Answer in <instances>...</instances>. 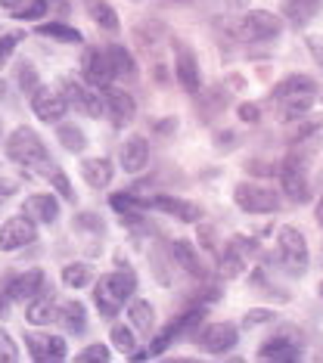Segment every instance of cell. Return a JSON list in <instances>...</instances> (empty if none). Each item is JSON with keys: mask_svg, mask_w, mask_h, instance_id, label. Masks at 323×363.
I'll use <instances>...</instances> for the list:
<instances>
[{"mask_svg": "<svg viewBox=\"0 0 323 363\" xmlns=\"http://www.w3.org/2000/svg\"><path fill=\"white\" fill-rule=\"evenodd\" d=\"M25 348L35 360H65V342L60 335H44V333H28L25 335Z\"/></svg>", "mask_w": 323, "mask_h": 363, "instance_id": "9a60e30c", "label": "cell"}, {"mask_svg": "<svg viewBox=\"0 0 323 363\" xmlns=\"http://www.w3.org/2000/svg\"><path fill=\"white\" fill-rule=\"evenodd\" d=\"M38 227L31 218H10L4 227H0V252H19L28 242H35Z\"/></svg>", "mask_w": 323, "mask_h": 363, "instance_id": "8fae6325", "label": "cell"}, {"mask_svg": "<svg viewBox=\"0 0 323 363\" xmlns=\"http://www.w3.org/2000/svg\"><path fill=\"white\" fill-rule=\"evenodd\" d=\"M84 78H87L94 87H109L112 78H115V69H112V62H109V53L90 50V53L84 56Z\"/></svg>", "mask_w": 323, "mask_h": 363, "instance_id": "44dd1931", "label": "cell"}, {"mask_svg": "<svg viewBox=\"0 0 323 363\" xmlns=\"http://www.w3.org/2000/svg\"><path fill=\"white\" fill-rule=\"evenodd\" d=\"M109 338H112V348H115V351H121V354H128V357L137 351V338H134V333H131L128 326L112 323V329H109Z\"/></svg>", "mask_w": 323, "mask_h": 363, "instance_id": "d6a6232c", "label": "cell"}, {"mask_svg": "<svg viewBox=\"0 0 323 363\" xmlns=\"http://www.w3.org/2000/svg\"><path fill=\"white\" fill-rule=\"evenodd\" d=\"M10 193H13L10 186H6V184H0V205H4L6 199H10Z\"/></svg>", "mask_w": 323, "mask_h": 363, "instance_id": "c3c4849f", "label": "cell"}, {"mask_svg": "<svg viewBox=\"0 0 323 363\" xmlns=\"http://www.w3.org/2000/svg\"><path fill=\"white\" fill-rule=\"evenodd\" d=\"M246 171H248V174H261V177L273 174L270 164H268V162H258V159H248V162H246Z\"/></svg>", "mask_w": 323, "mask_h": 363, "instance_id": "f6af8a7d", "label": "cell"}, {"mask_svg": "<svg viewBox=\"0 0 323 363\" xmlns=\"http://www.w3.org/2000/svg\"><path fill=\"white\" fill-rule=\"evenodd\" d=\"M128 320H131V329H137V335H149V333H153V323H155V311H153V304L143 301V298L131 301Z\"/></svg>", "mask_w": 323, "mask_h": 363, "instance_id": "83f0119b", "label": "cell"}, {"mask_svg": "<svg viewBox=\"0 0 323 363\" xmlns=\"http://www.w3.org/2000/svg\"><path fill=\"white\" fill-rule=\"evenodd\" d=\"M22 214L31 220H40V224H53V220L60 218V202L50 193H35L22 202Z\"/></svg>", "mask_w": 323, "mask_h": 363, "instance_id": "ac0fdd59", "label": "cell"}, {"mask_svg": "<svg viewBox=\"0 0 323 363\" xmlns=\"http://www.w3.org/2000/svg\"><path fill=\"white\" fill-rule=\"evenodd\" d=\"M60 320L65 323V329L69 333H84L87 329V311L81 301H65L60 308Z\"/></svg>", "mask_w": 323, "mask_h": 363, "instance_id": "f546056e", "label": "cell"}, {"mask_svg": "<svg viewBox=\"0 0 323 363\" xmlns=\"http://www.w3.org/2000/svg\"><path fill=\"white\" fill-rule=\"evenodd\" d=\"M305 47H308V53L314 56V62L323 69V38H317V35H308L305 38Z\"/></svg>", "mask_w": 323, "mask_h": 363, "instance_id": "7bdbcfd3", "label": "cell"}, {"mask_svg": "<svg viewBox=\"0 0 323 363\" xmlns=\"http://www.w3.org/2000/svg\"><path fill=\"white\" fill-rule=\"evenodd\" d=\"M109 357H112V351L106 348V345H87V348L81 351V354H78V357H75V360H78V363H90V360H97V363H106Z\"/></svg>", "mask_w": 323, "mask_h": 363, "instance_id": "f35d334b", "label": "cell"}, {"mask_svg": "<svg viewBox=\"0 0 323 363\" xmlns=\"http://www.w3.org/2000/svg\"><path fill=\"white\" fill-rule=\"evenodd\" d=\"M6 155L16 164H25V168H38V164H50V152L31 128H16L10 140H6Z\"/></svg>", "mask_w": 323, "mask_h": 363, "instance_id": "277c9868", "label": "cell"}, {"mask_svg": "<svg viewBox=\"0 0 323 363\" xmlns=\"http://www.w3.org/2000/svg\"><path fill=\"white\" fill-rule=\"evenodd\" d=\"M320 4L323 0H283V16L292 28H305L320 13Z\"/></svg>", "mask_w": 323, "mask_h": 363, "instance_id": "cb8c5ba5", "label": "cell"}, {"mask_svg": "<svg viewBox=\"0 0 323 363\" xmlns=\"http://www.w3.org/2000/svg\"><path fill=\"white\" fill-rule=\"evenodd\" d=\"M171 252H174V261H177L180 267L187 270V274H193V277H202V274H205L202 258H199V255H196L193 242H187V239H174Z\"/></svg>", "mask_w": 323, "mask_h": 363, "instance_id": "4316f807", "label": "cell"}, {"mask_svg": "<svg viewBox=\"0 0 323 363\" xmlns=\"http://www.w3.org/2000/svg\"><path fill=\"white\" fill-rule=\"evenodd\" d=\"M314 218H317V224L323 227V196H320V202H317V208H314Z\"/></svg>", "mask_w": 323, "mask_h": 363, "instance_id": "7dc6e473", "label": "cell"}, {"mask_svg": "<svg viewBox=\"0 0 323 363\" xmlns=\"http://www.w3.org/2000/svg\"><path fill=\"white\" fill-rule=\"evenodd\" d=\"M277 255L283 270H289L292 277H302L308 270V242H305L302 230L295 227H283L277 233Z\"/></svg>", "mask_w": 323, "mask_h": 363, "instance_id": "5b68a950", "label": "cell"}, {"mask_svg": "<svg viewBox=\"0 0 323 363\" xmlns=\"http://www.w3.org/2000/svg\"><path fill=\"white\" fill-rule=\"evenodd\" d=\"M314 96H317V81L308 78V75H286L270 90L273 109H277V115L286 121L305 118L314 106Z\"/></svg>", "mask_w": 323, "mask_h": 363, "instance_id": "6da1fadb", "label": "cell"}, {"mask_svg": "<svg viewBox=\"0 0 323 363\" xmlns=\"http://www.w3.org/2000/svg\"><path fill=\"white\" fill-rule=\"evenodd\" d=\"M38 35L56 38V40H69V44H81V31H75L72 26H62V22H47V26H38Z\"/></svg>", "mask_w": 323, "mask_h": 363, "instance_id": "836d02e7", "label": "cell"}, {"mask_svg": "<svg viewBox=\"0 0 323 363\" xmlns=\"http://www.w3.org/2000/svg\"><path fill=\"white\" fill-rule=\"evenodd\" d=\"M236 115L246 121V125H258V121H261V106H255V103H239V106H236Z\"/></svg>", "mask_w": 323, "mask_h": 363, "instance_id": "b9f144b4", "label": "cell"}, {"mask_svg": "<svg viewBox=\"0 0 323 363\" xmlns=\"http://www.w3.org/2000/svg\"><path fill=\"white\" fill-rule=\"evenodd\" d=\"M106 106H109V115H112V125L115 128H128L131 118L137 115V103L128 90H119V87H106Z\"/></svg>", "mask_w": 323, "mask_h": 363, "instance_id": "e0dca14e", "label": "cell"}, {"mask_svg": "<svg viewBox=\"0 0 323 363\" xmlns=\"http://www.w3.org/2000/svg\"><path fill=\"white\" fill-rule=\"evenodd\" d=\"M320 295H323V283H320Z\"/></svg>", "mask_w": 323, "mask_h": 363, "instance_id": "816d5d0a", "label": "cell"}, {"mask_svg": "<svg viewBox=\"0 0 323 363\" xmlns=\"http://www.w3.org/2000/svg\"><path fill=\"white\" fill-rule=\"evenodd\" d=\"M255 252H258V245H255L252 239H246V236L230 239L227 252H224V258H221L218 274H221L224 279H234V277H239V274H246V261L252 258Z\"/></svg>", "mask_w": 323, "mask_h": 363, "instance_id": "30bf717a", "label": "cell"}, {"mask_svg": "<svg viewBox=\"0 0 323 363\" xmlns=\"http://www.w3.org/2000/svg\"><path fill=\"white\" fill-rule=\"evenodd\" d=\"M234 202L248 214H273L280 208V196L270 186L252 184V180H243L234 186Z\"/></svg>", "mask_w": 323, "mask_h": 363, "instance_id": "52a82bcc", "label": "cell"}, {"mask_svg": "<svg viewBox=\"0 0 323 363\" xmlns=\"http://www.w3.org/2000/svg\"><path fill=\"white\" fill-rule=\"evenodd\" d=\"M47 6H50V0H28L25 6H16L13 16H16V19H25V22L44 19V16H47Z\"/></svg>", "mask_w": 323, "mask_h": 363, "instance_id": "d590c367", "label": "cell"}, {"mask_svg": "<svg viewBox=\"0 0 323 363\" xmlns=\"http://www.w3.org/2000/svg\"><path fill=\"white\" fill-rule=\"evenodd\" d=\"M75 227L78 230H94V233L103 230V224L97 220V214H78V218H75Z\"/></svg>", "mask_w": 323, "mask_h": 363, "instance_id": "ee69618b", "label": "cell"}, {"mask_svg": "<svg viewBox=\"0 0 323 363\" xmlns=\"http://www.w3.org/2000/svg\"><path fill=\"white\" fill-rule=\"evenodd\" d=\"M109 62H112V69H115V75H121V78H131L134 75V69H137V62H134V56H131L128 50H124L121 44H112L109 50Z\"/></svg>", "mask_w": 323, "mask_h": 363, "instance_id": "1f68e13d", "label": "cell"}, {"mask_svg": "<svg viewBox=\"0 0 323 363\" xmlns=\"http://www.w3.org/2000/svg\"><path fill=\"white\" fill-rule=\"evenodd\" d=\"M134 292H137V274L124 267V270H115V274H106V277L97 279L94 304H97V311L103 313L106 320H112Z\"/></svg>", "mask_w": 323, "mask_h": 363, "instance_id": "7a4b0ae2", "label": "cell"}, {"mask_svg": "<svg viewBox=\"0 0 323 363\" xmlns=\"http://www.w3.org/2000/svg\"><path fill=\"white\" fill-rule=\"evenodd\" d=\"M149 205H153V208H159L162 214H168V218L187 220V224H199V218H202V208H199L196 202L177 199V196H153Z\"/></svg>", "mask_w": 323, "mask_h": 363, "instance_id": "2e32d148", "label": "cell"}, {"mask_svg": "<svg viewBox=\"0 0 323 363\" xmlns=\"http://www.w3.org/2000/svg\"><path fill=\"white\" fill-rule=\"evenodd\" d=\"M6 301H10V295H6V289L0 286V317H4V313H6Z\"/></svg>", "mask_w": 323, "mask_h": 363, "instance_id": "bcb514c9", "label": "cell"}, {"mask_svg": "<svg viewBox=\"0 0 323 363\" xmlns=\"http://www.w3.org/2000/svg\"><path fill=\"white\" fill-rule=\"evenodd\" d=\"M81 177H84V184L87 186H94V189H103V186H109L112 184V162L109 159H84L81 162Z\"/></svg>", "mask_w": 323, "mask_h": 363, "instance_id": "d4e9b609", "label": "cell"}, {"mask_svg": "<svg viewBox=\"0 0 323 363\" xmlns=\"http://www.w3.org/2000/svg\"><path fill=\"white\" fill-rule=\"evenodd\" d=\"M0 6H6V10H16V6H22V0H0Z\"/></svg>", "mask_w": 323, "mask_h": 363, "instance_id": "681fc988", "label": "cell"}, {"mask_svg": "<svg viewBox=\"0 0 323 363\" xmlns=\"http://www.w3.org/2000/svg\"><path fill=\"white\" fill-rule=\"evenodd\" d=\"M90 279H94V270H90L84 261H75V264H65L62 267V283L72 289H84Z\"/></svg>", "mask_w": 323, "mask_h": 363, "instance_id": "4dcf8cb0", "label": "cell"}, {"mask_svg": "<svg viewBox=\"0 0 323 363\" xmlns=\"http://www.w3.org/2000/svg\"><path fill=\"white\" fill-rule=\"evenodd\" d=\"M258 357L273 363H295L302 360V348H298V342H289L286 335H273L258 348Z\"/></svg>", "mask_w": 323, "mask_h": 363, "instance_id": "ffe728a7", "label": "cell"}, {"mask_svg": "<svg viewBox=\"0 0 323 363\" xmlns=\"http://www.w3.org/2000/svg\"><path fill=\"white\" fill-rule=\"evenodd\" d=\"M4 96H6V84H4V81H0V100H4Z\"/></svg>", "mask_w": 323, "mask_h": 363, "instance_id": "f907efd6", "label": "cell"}, {"mask_svg": "<svg viewBox=\"0 0 323 363\" xmlns=\"http://www.w3.org/2000/svg\"><path fill=\"white\" fill-rule=\"evenodd\" d=\"M280 184H283V193L289 202L305 205L311 199L308 193V171H305V155L302 152H289L283 162H280Z\"/></svg>", "mask_w": 323, "mask_h": 363, "instance_id": "8992f818", "label": "cell"}, {"mask_svg": "<svg viewBox=\"0 0 323 363\" xmlns=\"http://www.w3.org/2000/svg\"><path fill=\"white\" fill-rule=\"evenodd\" d=\"M56 137H60V143L65 146L69 152H81L84 150V134H81V128H75V125H60L56 128Z\"/></svg>", "mask_w": 323, "mask_h": 363, "instance_id": "e575fe53", "label": "cell"}, {"mask_svg": "<svg viewBox=\"0 0 323 363\" xmlns=\"http://www.w3.org/2000/svg\"><path fill=\"white\" fill-rule=\"evenodd\" d=\"M31 109H35V115L40 121H60L65 109H69V103H65V96H62V90L60 87H40L31 94Z\"/></svg>", "mask_w": 323, "mask_h": 363, "instance_id": "7c38bea8", "label": "cell"}, {"mask_svg": "<svg viewBox=\"0 0 323 363\" xmlns=\"http://www.w3.org/2000/svg\"><path fill=\"white\" fill-rule=\"evenodd\" d=\"M87 13H90V19L97 22L99 28H106V31H119L121 28V22H119V13L112 10L106 0H87Z\"/></svg>", "mask_w": 323, "mask_h": 363, "instance_id": "f1b7e54d", "label": "cell"}, {"mask_svg": "<svg viewBox=\"0 0 323 363\" xmlns=\"http://www.w3.org/2000/svg\"><path fill=\"white\" fill-rule=\"evenodd\" d=\"M174 72H177L180 87H184L190 96H196L199 90H202V75H199L196 53L190 50L187 44H180V40H174Z\"/></svg>", "mask_w": 323, "mask_h": 363, "instance_id": "ba28073f", "label": "cell"}, {"mask_svg": "<svg viewBox=\"0 0 323 363\" xmlns=\"http://www.w3.org/2000/svg\"><path fill=\"white\" fill-rule=\"evenodd\" d=\"M40 286H44V270H25V274L13 277L4 289L10 295V301H31L40 292Z\"/></svg>", "mask_w": 323, "mask_h": 363, "instance_id": "d6986e66", "label": "cell"}, {"mask_svg": "<svg viewBox=\"0 0 323 363\" xmlns=\"http://www.w3.org/2000/svg\"><path fill=\"white\" fill-rule=\"evenodd\" d=\"M60 90H62L65 103L75 106L81 115H87V118H103L106 106H103V100H99V94H94L90 87H81L78 81H62Z\"/></svg>", "mask_w": 323, "mask_h": 363, "instance_id": "4fadbf2b", "label": "cell"}, {"mask_svg": "<svg viewBox=\"0 0 323 363\" xmlns=\"http://www.w3.org/2000/svg\"><path fill=\"white\" fill-rule=\"evenodd\" d=\"M50 180H53V186L62 193L65 202H75V189H72V180L62 174V171H50Z\"/></svg>", "mask_w": 323, "mask_h": 363, "instance_id": "60d3db41", "label": "cell"}, {"mask_svg": "<svg viewBox=\"0 0 323 363\" xmlns=\"http://www.w3.org/2000/svg\"><path fill=\"white\" fill-rule=\"evenodd\" d=\"M236 342H239V333L234 323H209L199 329L196 335V345L209 354H227Z\"/></svg>", "mask_w": 323, "mask_h": 363, "instance_id": "9c48e42d", "label": "cell"}, {"mask_svg": "<svg viewBox=\"0 0 323 363\" xmlns=\"http://www.w3.org/2000/svg\"><path fill=\"white\" fill-rule=\"evenodd\" d=\"M22 44V31H10V35L0 38V69L6 65V60L16 53V47Z\"/></svg>", "mask_w": 323, "mask_h": 363, "instance_id": "74e56055", "label": "cell"}, {"mask_svg": "<svg viewBox=\"0 0 323 363\" xmlns=\"http://www.w3.org/2000/svg\"><path fill=\"white\" fill-rule=\"evenodd\" d=\"M16 81H19L22 94L31 96L38 90V69H31V62H19V69H16Z\"/></svg>", "mask_w": 323, "mask_h": 363, "instance_id": "8d00e7d4", "label": "cell"}, {"mask_svg": "<svg viewBox=\"0 0 323 363\" xmlns=\"http://www.w3.org/2000/svg\"><path fill=\"white\" fill-rule=\"evenodd\" d=\"M196 103H199V115H202V121H209V118H214V115H221L224 109H227V103H230L227 84H214L209 90H199Z\"/></svg>", "mask_w": 323, "mask_h": 363, "instance_id": "7402d4cb", "label": "cell"}, {"mask_svg": "<svg viewBox=\"0 0 323 363\" xmlns=\"http://www.w3.org/2000/svg\"><path fill=\"white\" fill-rule=\"evenodd\" d=\"M280 31H283V19H277L268 10H248L230 26V35L236 40H246V44H258V40L264 44V40L280 38Z\"/></svg>", "mask_w": 323, "mask_h": 363, "instance_id": "3957f363", "label": "cell"}, {"mask_svg": "<svg viewBox=\"0 0 323 363\" xmlns=\"http://www.w3.org/2000/svg\"><path fill=\"white\" fill-rule=\"evenodd\" d=\"M273 320H277V313H273L270 308H252L246 313V320H243V326H264V323H273Z\"/></svg>", "mask_w": 323, "mask_h": 363, "instance_id": "ab89813d", "label": "cell"}, {"mask_svg": "<svg viewBox=\"0 0 323 363\" xmlns=\"http://www.w3.org/2000/svg\"><path fill=\"white\" fill-rule=\"evenodd\" d=\"M149 164V143L143 137H131L128 143L121 146V168L128 174H140Z\"/></svg>", "mask_w": 323, "mask_h": 363, "instance_id": "603a6c76", "label": "cell"}, {"mask_svg": "<svg viewBox=\"0 0 323 363\" xmlns=\"http://www.w3.org/2000/svg\"><path fill=\"white\" fill-rule=\"evenodd\" d=\"M199 320H202V308H193V311H187V313H180L177 320H171L168 326L162 329L159 335L153 338V345H149V354H162L168 345L174 342V338H180L184 333H190L193 326H199Z\"/></svg>", "mask_w": 323, "mask_h": 363, "instance_id": "5bb4252c", "label": "cell"}, {"mask_svg": "<svg viewBox=\"0 0 323 363\" xmlns=\"http://www.w3.org/2000/svg\"><path fill=\"white\" fill-rule=\"evenodd\" d=\"M25 320H28L31 326H50V323H56L60 320V304H56L53 298H38L35 295V301L28 304V311H25Z\"/></svg>", "mask_w": 323, "mask_h": 363, "instance_id": "484cf974", "label": "cell"}]
</instances>
